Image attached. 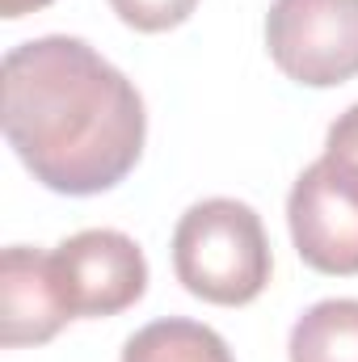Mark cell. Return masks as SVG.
<instances>
[{
    "mask_svg": "<svg viewBox=\"0 0 358 362\" xmlns=\"http://www.w3.org/2000/svg\"><path fill=\"white\" fill-rule=\"evenodd\" d=\"M325 156H333V160L358 169V101L346 114H337V122L329 127V135H325Z\"/></svg>",
    "mask_w": 358,
    "mask_h": 362,
    "instance_id": "obj_10",
    "label": "cell"
},
{
    "mask_svg": "<svg viewBox=\"0 0 358 362\" xmlns=\"http://www.w3.org/2000/svg\"><path fill=\"white\" fill-rule=\"evenodd\" d=\"M4 139L55 194L89 198L127 177L148 139L139 89L85 38L42 34L0 64Z\"/></svg>",
    "mask_w": 358,
    "mask_h": 362,
    "instance_id": "obj_1",
    "label": "cell"
},
{
    "mask_svg": "<svg viewBox=\"0 0 358 362\" xmlns=\"http://www.w3.org/2000/svg\"><path fill=\"white\" fill-rule=\"evenodd\" d=\"M291 362H358V299H321L295 325L287 341Z\"/></svg>",
    "mask_w": 358,
    "mask_h": 362,
    "instance_id": "obj_7",
    "label": "cell"
},
{
    "mask_svg": "<svg viewBox=\"0 0 358 362\" xmlns=\"http://www.w3.org/2000/svg\"><path fill=\"white\" fill-rule=\"evenodd\" d=\"M122 362H236L228 341L198 320L165 316L127 337Z\"/></svg>",
    "mask_w": 358,
    "mask_h": 362,
    "instance_id": "obj_8",
    "label": "cell"
},
{
    "mask_svg": "<svg viewBox=\"0 0 358 362\" xmlns=\"http://www.w3.org/2000/svg\"><path fill=\"white\" fill-rule=\"evenodd\" d=\"M270 270L262 215L241 198H202L173 228V274L194 299L245 308L266 291Z\"/></svg>",
    "mask_w": 358,
    "mask_h": 362,
    "instance_id": "obj_2",
    "label": "cell"
},
{
    "mask_svg": "<svg viewBox=\"0 0 358 362\" xmlns=\"http://www.w3.org/2000/svg\"><path fill=\"white\" fill-rule=\"evenodd\" d=\"M287 228L295 253L316 274H358V169L321 156L287 194Z\"/></svg>",
    "mask_w": 358,
    "mask_h": 362,
    "instance_id": "obj_4",
    "label": "cell"
},
{
    "mask_svg": "<svg viewBox=\"0 0 358 362\" xmlns=\"http://www.w3.org/2000/svg\"><path fill=\"white\" fill-rule=\"evenodd\" d=\"M110 8L118 13L122 25L139 34H165V30H178L198 8V0H110Z\"/></svg>",
    "mask_w": 358,
    "mask_h": 362,
    "instance_id": "obj_9",
    "label": "cell"
},
{
    "mask_svg": "<svg viewBox=\"0 0 358 362\" xmlns=\"http://www.w3.org/2000/svg\"><path fill=\"white\" fill-rule=\"evenodd\" d=\"M72 316H118L148 291V257L118 228H85L51 249Z\"/></svg>",
    "mask_w": 358,
    "mask_h": 362,
    "instance_id": "obj_5",
    "label": "cell"
},
{
    "mask_svg": "<svg viewBox=\"0 0 358 362\" xmlns=\"http://www.w3.org/2000/svg\"><path fill=\"white\" fill-rule=\"evenodd\" d=\"M266 51L278 72L308 89H333L358 76V0H274Z\"/></svg>",
    "mask_w": 358,
    "mask_h": 362,
    "instance_id": "obj_3",
    "label": "cell"
},
{
    "mask_svg": "<svg viewBox=\"0 0 358 362\" xmlns=\"http://www.w3.org/2000/svg\"><path fill=\"white\" fill-rule=\"evenodd\" d=\"M51 0H0V13L8 17V21H17V17H25V13H38V8H47Z\"/></svg>",
    "mask_w": 358,
    "mask_h": 362,
    "instance_id": "obj_11",
    "label": "cell"
},
{
    "mask_svg": "<svg viewBox=\"0 0 358 362\" xmlns=\"http://www.w3.org/2000/svg\"><path fill=\"white\" fill-rule=\"evenodd\" d=\"M68 320L76 316L64 299L51 253L30 245H8L0 257V341L8 350L42 346Z\"/></svg>",
    "mask_w": 358,
    "mask_h": 362,
    "instance_id": "obj_6",
    "label": "cell"
}]
</instances>
